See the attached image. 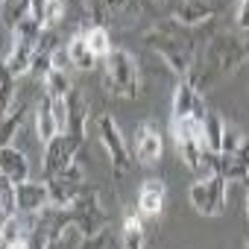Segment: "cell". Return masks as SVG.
Segmentation results:
<instances>
[{"label":"cell","mask_w":249,"mask_h":249,"mask_svg":"<svg viewBox=\"0 0 249 249\" xmlns=\"http://www.w3.org/2000/svg\"><path fill=\"white\" fill-rule=\"evenodd\" d=\"M205 103H202V91L194 88L191 79H179L176 91H173V111L170 117H196L202 120L205 117Z\"/></svg>","instance_id":"5bb4252c"},{"label":"cell","mask_w":249,"mask_h":249,"mask_svg":"<svg viewBox=\"0 0 249 249\" xmlns=\"http://www.w3.org/2000/svg\"><path fill=\"white\" fill-rule=\"evenodd\" d=\"M226 188H229V182H226L220 173H214V170H211V176L194 182L191 191H188L194 211L202 214V217H208V220L220 217V214L226 211Z\"/></svg>","instance_id":"52a82bcc"},{"label":"cell","mask_w":249,"mask_h":249,"mask_svg":"<svg viewBox=\"0 0 249 249\" xmlns=\"http://www.w3.org/2000/svg\"><path fill=\"white\" fill-rule=\"evenodd\" d=\"M68 217L82 229L85 237H94L100 231H106V205L100 199V191L97 188H82L79 196L71 202V208H65Z\"/></svg>","instance_id":"8992f818"},{"label":"cell","mask_w":249,"mask_h":249,"mask_svg":"<svg viewBox=\"0 0 249 249\" xmlns=\"http://www.w3.org/2000/svg\"><path fill=\"white\" fill-rule=\"evenodd\" d=\"M24 114H27V103H24V100H15V103L9 106V111L0 114V147H9V144H12V138H15L18 129H21Z\"/></svg>","instance_id":"d6986e66"},{"label":"cell","mask_w":249,"mask_h":249,"mask_svg":"<svg viewBox=\"0 0 249 249\" xmlns=\"http://www.w3.org/2000/svg\"><path fill=\"white\" fill-rule=\"evenodd\" d=\"M123 249H147V229L141 214L123 217Z\"/></svg>","instance_id":"603a6c76"},{"label":"cell","mask_w":249,"mask_h":249,"mask_svg":"<svg viewBox=\"0 0 249 249\" xmlns=\"http://www.w3.org/2000/svg\"><path fill=\"white\" fill-rule=\"evenodd\" d=\"M82 188H85V176H82L79 161H73L65 173H59L56 179H47L50 205H53V208H71V202L79 196Z\"/></svg>","instance_id":"30bf717a"},{"label":"cell","mask_w":249,"mask_h":249,"mask_svg":"<svg viewBox=\"0 0 249 249\" xmlns=\"http://www.w3.org/2000/svg\"><path fill=\"white\" fill-rule=\"evenodd\" d=\"M246 249H249V246H246Z\"/></svg>","instance_id":"d6a6232c"},{"label":"cell","mask_w":249,"mask_h":249,"mask_svg":"<svg viewBox=\"0 0 249 249\" xmlns=\"http://www.w3.org/2000/svg\"><path fill=\"white\" fill-rule=\"evenodd\" d=\"M47 30L41 27L38 18L27 15L15 30H12V44H9V53L3 59V65L9 68V73L15 79L27 76L33 71V62H36V53H38V44H41V36Z\"/></svg>","instance_id":"3957f363"},{"label":"cell","mask_w":249,"mask_h":249,"mask_svg":"<svg viewBox=\"0 0 249 249\" xmlns=\"http://www.w3.org/2000/svg\"><path fill=\"white\" fill-rule=\"evenodd\" d=\"M0 173H3L9 182H15V185H21V182H27L30 179V161H27V156L18 150V147H0Z\"/></svg>","instance_id":"e0dca14e"},{"label":"cell","mask_w":249,"mask_h":249,"mask_svg":"<svg viewBox=\"0 0 249 249\" xmlns=\"http://www.w3.org/2000/svg\"><path fill=\"white\" fill-rule=\"evenodd\" d=\"M214 3L211 0H176L173 3V21L185 30H199L214 18Z\"/></svg>","instance_id":"9a60e30c"},{"label":"cell","mask_w":249,"mask_h":249,"mask_svg":"<svg viewBox=\"0 0 249 249\" xmlns=\"http://www.w3.org/2000/svg\"><path fill=\"white\" fill-rule=\"evenodd\" d=\"M56 3H68V0H56Z\"/></svg>","instance_id":"4dcf8cb0"},{"label":"cell","mask_w":249,"mask_h":249,"mask_svg":"<svg viewBox=\"0 0 249 249\" xmlns=\"http://www.w3.org/2000/svg\"><path fill=\"white\" fill-rule=\"evenodd\" d=\"M246 59H249V38H246V36H243V38H237V36H217V38L208 44V50H205V56H202V62H199L196 79H191V82H194V88L202 91V88L211 85L214 79L234 73Z\"/></svg>","instance_id":"6da1fadb"},{"label":"cell","mask_w":249,"mask_h":249,"mask_svg":"<svg viewBox=\"0 0 249 249\" xmlns=\"http://www.w3.org/2000/svg\"><path fill=\"white\" fill-rule=\"evenodd\" d=\"M85 141H79L76 135L71 132H59L53 141L44 144V153H41V170H44V179H56L59 173H65L73 161H76V153Z\"/></svg>","instance_id":"ba28073f"},{"label":"cell","mask_w":249,"mask_h":249,"mask_svg":"<svg viewBox=\"0 0 249 249\" xmlns=\"http://www.w3.org/2000/svg\"><path fill=\"white\" fill-rule=\"evenodd\" d=\"M243 205H246V217H249V185H246V196H243Z\"/></svg>","instance_id":"f546056e"},{"label":"cell","mask_w":249,"mask_h":249,"mask_svg":"<svg viewBox=\"0 0 249 249\" xmlns=\"http://www.w3.org/2000/svg\"><path fill=\"white\" fill-rule=\"evenodd\" d=\"M15 205H18V214L24 217H36L41 214L47 205H50V191H47V182H21L15 185Z\"/></svg>","instance_id":"4fadbf2b"},{"label":"cell","mask_w":249,"mask_h":249,"mask_svg":"<svg viewBox=\"0 0 249 249\" xmlns=\"http://www.w3.org/2000/svg\"><path fill=\"white\" fill-rule=\"evenodd\" d=\"M147 44L170 65V71L179 79H191L194 73V41L185 36V27H173V24H161L156 30H150Z\"/></svg>","instance_id":"7a4b0ae2"},{"label":"cell","mask_w":249,"mask_h":249,"mask_svg":"<svg viewBox=\"0 0 249 249\" xmlns=\"http://www.w3.org/2000/svg\"><path fill=\"white\" fill-rule=\"evenodd\" d=\"M211 170L220 173L226 182H237V179H249V138L231 150V153H220L211 159Z\"/></svg>","instance_id":"7c38bea8"},{"label":"cell","mask_w":249,"mask_h":249,"mask_svg":"<svg viewBox=\"0 0 249 249\" xmlns=\"http://www.w3.org/2000/svg\"><path fill=\"white\" fill-rule=\"evenodd\" d=\"M97 126H100V144L108 156V164H111V173H114V182L120 185L123 176H129V167H132V153L126 147V138H123L120 126H117V120L111 114H103L97 120Z\"/></svg>","instance_id":"5b68a950"},{"label":"cell","mask_w":249,"mask_h":249,"mask_svg":"<svg viewBox=\"0 0 249 249\" xmlns=\"http://www.w3.org/2000/svg\"><path fill=\"white\" fill-rule=\"evenodd\" d=\"M33 126H36V135L41 138V144H47V141H53V138L59 135V129H56V117H53V108H50V97H44V100L36 106Z\"/></svg>","instance_id":"44dd1931"},{"label":"cell","mask_w":249,"mask_h":249,"mask_svg":"<svg viewBox=\"0 0 249 249\" xmlns=\"http://www.w3.org/2000/svg\"><path fill=\"white\" fill-rule=\"evenodd\" d=\"M9 249H30V243H27V240H18V243H12Z\"/></svg>","instance_id":"f1b7e54d"},{"label":"cell","mask_w":249,"mask_h":249,"mask_svg":"<svg viewBox=\"0 0 249 249\" xmlns=\"http://www.w3.org/2000/svg\"><path fill=\"white\" fill-rule=\"evenodd\" d=\"M237 27L243 33H249V0H240V9H237Z\"/></svg>","instance_id":"83f0119b"},{"label":"cell","mask_w":249,"mask_h":249,"mask_svg":"<svg viewBox=\"0 0 249 249\" xmlns=\"http://www.w3.org/2000/svg\"><path fill=\"white\" fill-rule=\"evenodd\" d=\"M41 82H44V97H68L71 91H73V79L68 76V68H56V65H50L47 68V73L41 76Z\"/></svg>","instance_id":"7402d4cb"},{"label":"cell","mask_w":249,"mask_h":249,"mask_svg":"<svg viewBox=\"0 0 249 249\" xmlns=\"http://www.w3.org/2000/svg\"><path fill=\"white\" fill-rule=\"evenodd\" d=\"M65 50H68L71 68H76V71H94V68H97V62H100V59L88 50L85 36H71V38H68V44H65Z\"/></svg>","instance_id":"ffe728a7"},{"label":"cell","mask_w":249,"mask_h":249,"mask_svg":"<svg viewBox=\"0 0 249 249\" xmlns=\"http://www.w3.org/2000/svg\"><path fill=\"white\" fill-rule=\"evenodd\" d=\"M164 153V138H161V129L156 120H144L141 126L135 129V141H132V156L144 164V167H153Z\"/></svg>","instance_id":"8fae6325"},{"label":"cell","mask_w":249,"mask_h":249,"mask_svg":"<svg viewBox=\"0 0 249 249\" xmlns=\"http://www.w3.org/2000/svg\"><path fill=\"white\" fill-rule=\"evenodd\" d=\"M85 44H88V50L97 56V59H106L114 47H111V41H108V30L106 27H91L88 33H85Z\"/></svg>","instance_id":"d4e9b609"},{"label":"cell","mask_w":249,"mask_h":249,"mask_svg":"<svg viewBox=\"0 0 249 249\" xmlns=\"http://www.w3.org/2000/svg\"><path fill=\"white\" fill-rule=\"evenodd\" d=\"M103 85L120 100L141 97V73L129 50H111L103 59Z\"/></svg>","instance_id":"277c9868"},{"label":"cell","mask_w":249,"mask_h":249,"mask_svg":"<svg viewBox=\"0 0 249 249\" xmlns=\"http://www.w3.org/2000/svg\"><path fill=\"white\" fill-rule=\"evenodd\" d=\"M88 15L97 21V27H123V24H132L141 15V0H85Z\"/></svg>","instance_id":"9c48e42d"},{"label":"cell","mask_w":249,"mask_h":249,"mask_svg":"<svg viewBox=\"0 0 249 249\" xmlns=\"http://www.w3.org/2000/svg\"><path fill=\"white\" fill-rule=\"evenodd\" d=\"M33 9V0H3L0 3V18H3V27L12 33Z\"/></svg>","instance_id":"cb8c5ba5"},{"label":"cell","mask_w":249,"mask_h":249,"mask_svg":"<svg viewBox=\"0 0 249 249\" xmlns=\"http://www.w3.org/2000/svg\"><path fill=\"white\" fill-rule=\"evenodd\" d=\"M50 108H53V117H56V129L68 132L71 129V103H68V97H50Z\"/></svg>","instance_id":"4316f807"},{"label":"cell","mask_w":249,"mask_h":249,"mask_svg":"<svg viewBox=\"0 0 249 249\" xmlns=\"http://www.w3.org/2000/svg\"><path fill=\"white\" fill-rule=\"evenodd\" d=\"M15 103V76L9 73V68L0 62V114L9 111V106Z\"/></svg>","instance_id":"484cf974"},{"label":"cell","mask_w":249,"mask_h":249,"mask_svg":"<svg viewBox=\"0 0 249 249\" xmlns=\"http://www.w3.org/2000/svg\"><path fill=\"white\" fill-rule=\"evenodd\" d=\"M0 3H3V0H0Z\"/></svg>","instance_id":"1f68e13d"},{"label":"cell","mask_w":249,"mask_h":249,"mask_svg":"<svg viewBox=\"0 0 249 249\" xmlns=\"http://www.w3.org/2000/svg\"><path fill=\"white\" fill-rule=\"evenodd\" d=\"M199 129H202V144L205 153L214 159L223 153V135H226V120L217 111H205V117L199 120Z\"/></svg>","instance_id":"ac0fdd59"},{"label":"cell","mask_w":249,"mask_h":249,"mask_svg":"<svg viewBox=\"0 0 249 249\" xmlns=\"http://www.w3.org/2000/svg\"><path fill=\"white\" fill-rule=\"evenodd\" d=\"M164 182L161 179H147L138 191V214L144 220H156L164 211Z\"/></svg>","instance_id":"2e32d148"}]
</instances>
